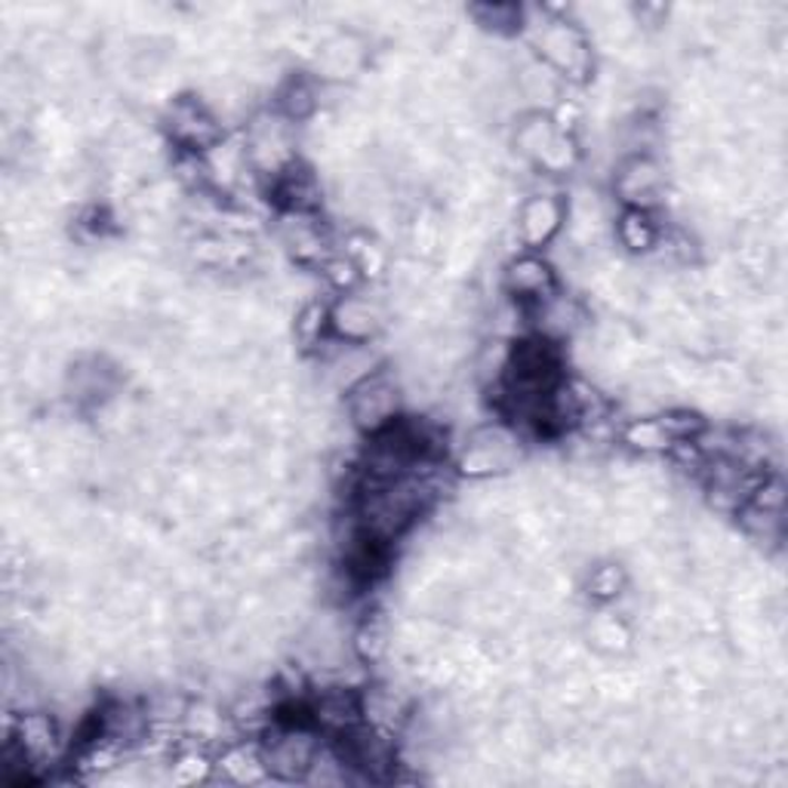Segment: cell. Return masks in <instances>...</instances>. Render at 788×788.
Here are the masks:
<instances>
[{
  "label": "cell",
  "instance_id": "6da1fadb",
  "mask_svg": "<svg viewBox=\"0 0 788 788\" xmlns=\"http://www.w3.org/2000/svg\"><path fill=\"white\" fill-rule=\"evenodd\" d=\"M398 403H401V391L382 373L367 376L363 382L348 388L351 419H355V426L370 431V435L382 431V428H388L398 419Z\"/></svg>",
  "mask_w": 788,
  "mask_h": 788
},
{
  "label": "cell",
  "instance_id": "7a4b0ae2",
  "mask_svg": "<svg viewBox=\"0 0 788 788\" xmlns=\"http://www.w3.org/2000/svg\"><path fill=\"white\" fill-rule=\"evenodd\" d=\"M170 130L188 148H207L219 139V127H216L213 118L201 106H191V102H182V106L173 108Z\"/></svg>",
  "mask_w": 788,
  "mask_h": 788
},
{
  "label": "cell",
  "instance_id": "3957f363",
  "mask_svg": "<svg viewBox=\"0 0 788 788\" xmlns=\"http://www.w3.org/2000/svg\"><path fill=\"white\" fill-rule=\"evenodd\" d=\"M561 203L555 198H533L521 210V235L527 243H546L561 228Z\"/></svg>",
  "mask_w": 788,
  "mask_h": 788
},
{
  "label": "cell",
  "instance_id": "277c9868",
  "mask_svg": "<svg viewBox=\"0 0 788 788\" xmlns=\"http://www.w3.org/2000/svg\"><path fill=\"white\" fill-rule=\"evenodd\" d=\"M619 191H622V201L638 203L635 210H644L659 194V170L647 158H635L619 176Z\"/></svg>",
  "mask_w": 788,
  "mask_h": 788
},
{
  "label": "cell",
  "instance_id": "5b68a950",
  "mask_svg": "<svg viewBox=\"0 0 788 788\" xmlns=\"http://www.w3.org/2000/svg\"><path fill=\"white\" fill-rule=\"evenodd\" d=\"M330 323H333L339 333L351 339V342H361L367 336L376 330V315L373 308L361 302V299H346L339 302L333 315H330Z\"/></svg>",
  "mask_w": 788,
  "mask_h": 788
},
{
  "label": "cell",
  "instance_id": "8992f818",
  "mask_svg": "<svg viewBox=\"0 0 788 788\" xmlns=\"http://www.w3.org/2000/svg\"><path fill=\"white\" fill-rule=\"evenodd\" d=\"M508 287L521 296H542L551 290V271H548L546 262H539L533 256H523L508 271Z\"/></svg>",
  "mask_w": 788,
  "mask_h": 788
},
{
  "label": "cell",
  "instance_id": "52a82bcc",
  "mask_svg": "<svg viewBox=\"0 0 788 788\" xmlns=\"http://www.w3.org/2000/svg\"><path fill=\"white\" fill-rule=\"evenodd\" d=\"M619 231H622L626 247H631V250H647L656 238L654 226H650V219H647V210H628Z\"/></svg>",
  "mask_w": 788,
  "mask_h": 788
}]
</instances>
